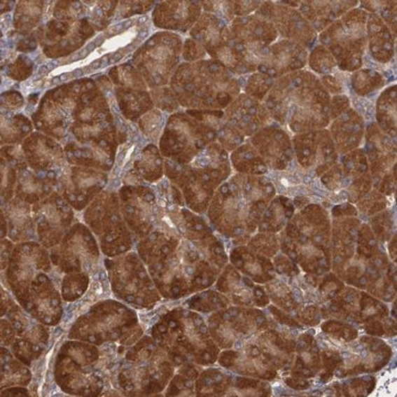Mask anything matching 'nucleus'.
<instances>
[{
	"mask_svg": "<svg viewBox=\"0 0 397 397\" xmlns=\"http://www.w3.org/2000/svg\"><path fill=\"white\" fill-rule=\"evenodd\" d=\"M122 113L127 118L135 120L145 109H149L148 97L145 92L132 91V88H118L116 90Z\"/></svg>",
	"mask_w": 397,
	"mask_h": 397,
	"instance_id": "obj_1",
	"label": "nucleus"
},
{
	"mask_svg": "<svg viewBox=\"0 0 397 397\" xmlns=\"http://www.w3.org/2000/svg\"><path fill=\"white\" fill-rule=\"evenodd\" d=\"M21 174L19 176L18 193L25 200L29 202L40 200V197L47 193L44 189V182L38 176L21 167Z\"/></svg>",
	"mask_w": 397,
	"mask_h": 397,
	"instance_id": "obj_2",
	"label": "nucleus"
},
{
	"mask_svg": "<svg viewBox=\"0 0 397 397\" xmlns=\"http://www.w3.org/2000/svg\"><path fill=\"white\" fill-rule=\"evenodd\" d=\"M43 3H20L15 16V27L21 30H29L34 28L41 18Z\"/></svg>",
	"mask_w": 397,
	"mask_h": 397,
	"instance_id": "obj_3",
	"label": "nucleus"
},
{
	"mask_svg": "<svg viewBox=\"0 0 397 397\" xmlns=\"http://www.w3.org/2000/svg\"><path fill=\"white\" fill-rule=\"evenodd\" d=\"M3 130H1V134H3V141L5 139L6 141H19L22 139V136L28 134L30 130H32V123L29 122L28 118L26 117L15 116L11 120H5V124L3 123Z\"/></svg>",
	"mask_w": 397,
	"mask_h": 397,
	"instance_id": "obj_4",
	"label": "nucleus"
},
{
	"mask_svg": "<svg viewBox=\"0 0 397 397\" xmlns=\"http://www.w3.org/2000/svg\"><path fill=\"white\" fill-rule=\"evenodd\" d=\"M162 126V118L157 111L145 115L141 120V128L151 138H156Z\"/></svg>",
	"mask_w": 397,
	"mask_h": 397,
	"instance_id": "obj_5",
	"label": "nucleus"
},
{
	"mask_svg": "<svg viewBox=\"0 0 397 397\" xmlns=\"http://www.w3.org/2000/svg\"><path fill=\"white\" fill-rule=\"evenodd\" d=\"M24 104V99L19 95L17 92H9L3 95V106L5 105L7 109H19Z\"/></svg>",
	"mask_w": 397,
	"mask_h": 397,
	"instance_id": "obj_6",
	"label": "nucleus"
}]
</instances>
